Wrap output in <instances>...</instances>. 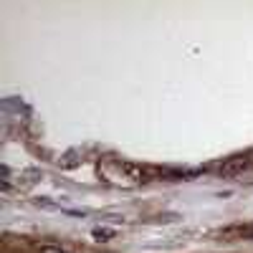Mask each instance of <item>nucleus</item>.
Returning <instances> with one entry per match:
<instances>
[{
  "label": "nucleus",
  "instance_id": "obj_1",
  "mask_svg": "<svg viewBox=\"0 0 253 253\" xmlns=\"http://www.w3.org/2000/svg\"><path fill=\"white\" fill-rule=\"evenodd\" d=\"M246 167H248V157H233V160H228V162L220 165V175L223 177H236V175H241L246 170Z\"/></svg>",
  "mask_w": 253,
  "mask_h": 253
},
{
  "label": "nucleus",
  "instance_id": "obj_2",
  "mask_svg": "<svg viewBox=\"0 0 253 253\" xmlns=\"http://www.w3.org/2000/svg\"><path fill=\"white\" fill-rule=\"evenodd\" d=\"M91 236H94L99 243H104V241H112L117 233H114L112 228H94V233H91Z\"/></svg>",
  "mask_w": 253,
  "mask_h": 253
},
{
  "label": "nucleus",
  "instance_id": "obj_3",
  "mask_svg": "<svg viewBox=\"0 0 253 253\" xmlns=\"http://www.w3.org/2000/svg\"><path fill=\"white\" fill-rule=\"evenodd\" d=\"M36 205H41V208H58V203H53V200H48V198H38Z\"/></svg>",
  "mask_w": 253,
  "mask_h": 253
}]
</instances>
